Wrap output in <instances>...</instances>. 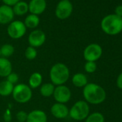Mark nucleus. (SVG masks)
I'll list each match as a JSON object with an SVG mask.
<instances>
[{"label":"nucleus","mask_w":122,"mask_h":122,"mask_svg":"<svg viewBox=\"0 0 122 122\" xmlns=\"http://www.w3.org/2000/svg\"><path fill=\"white\" fill-rule=\"evenodd\" d=\"M26 122H47V116L45 111L35 109L28 113Z\"/></svg>","instance_id":"nucleus-14"},{"label":"nucleus","mask_w":122,"mask_h":122,"mask_svg":"<svg viewBox=\"0 0 122 122\" xmlns=\"http://www.w3.org/2000/svg\"><path fill=\"white\" fill-rule=\"evenodd\" d=\"M14 85L10 83L7 80L0 82V96L3 97H7L12 95Z\"/></svg>","instance_id":"nucleus-20"},{"label":"nucleus","mask_w":122,"mask_h":122,"mask_svg":"<svg viewBox=\"0 0 122 122\" xmlns=\"http://www.w3.org/2000/svg\"><path fill=\"white\" fill-rule=\"evenodd\" d=\"M15 17L12 7L7 5L0 6V24L7 25L11 23Z\"/></svg>","instance_id":"nucleus-12"},{"label":"nucleus","mask_w":122,"mask_h":122,"mask_svg":"<svg viewBox=\"0 0 122 122\" xmlns=\"http://www.w3.org/2000/svg\"><path fill=\"white\" fill-rule=\"evenodd\" d=\"M15 47L11 44H5L0 47L1 56L2 57L8 58L15 53Z\"/></svg>","instance_id":"nucleus-22"},{"label":"nucleus","mask_w":122,"mask_h":122,"mask_svg":"<svg viewBox=\"0 0 122 122\" xmlns=\"http://www.w3.org/2000/svg\"><path fill=\"white\" fill-rule=\"evenodd\" d=\"M90 113V107L86 101H78L69 109V116L75 121L85 120Z\"/></svg>","instance_id":"nucleus-4"},{"label":"nucleus","mask_w":122,"mask_h":122,"mask_svg":"<svg viewBox=\"0 0 122 122\" xmlns=\"http://www.w3.org/2000/svg\"><path fill=\"white\" fill-rule=\"evenodd\" d=\"M52 96L56 103L66 104L71 98V91L65 85L57 86L55 88Z\"/></svg>","instance_id":"nucleus-9"},{"label":"nucleus","mask_w":122,"mask_h":122,"mask_svg":"<svg viewBox=\"0 0 122 122\" xmlns=\"http://www.w3.org/2000/svg\"><path fill=\"white\" fill-rule=\"evenodd\" d=\"M49 76L51 83L55 86L65 85L70 78V70L66 64L57 63L51 67Z\"/></svg>","instance_id":"nucleus-2"},{"label":"nucleus","mask_w":122,"mask_h":122,"mask_svg":"<svg viewBox=\"0 0 122 122\" xmlns=\"http://www.w3.org/2000/svg\"><path fill=\"white\" fill-rule=\"evenodd\" d=\"M3 118L5 122H11L12 121V112L10 109L7 108L6 109L4 115H3Z\"/></svg>","instance_id":"nucleus-28"},{"label":"nucleus","mask_w":122,"mask_h":122,"mask_svg":"<svg viewBox=\"0 0 122 122\" xmlns=\"http://www.w3.org/2000/svg\"><path fill=\"white\" fill-rule=\"evenodd\" d=\"M28 113L24 111H20L16 114V118L18 122H26Z\"/></svg>","instance_id":"nucleus-26"},{"label":"nucleus","mask_w":122,"mask_h":122,"mask_svg":"<svg viewBox=\"0 0 122 122\" xmlns=\"http://www.w3.org/2000/svg\"><path fill=\"white\" fill-rule=\"evenodd\" d=\"M103 50L101 45L96 43L88 45L83 50V57L86 61L96 62L102 55Z\"/></svg>","instance_id":"nucleus-8"},{"label":"nucleus","mask_w":122,"mask_h":122,"mask_svg":"<svg viewBox=\"0 0 122 122\" xmlns=\"http://www.w3.org/2000/svg\"><path fill=\"white\" fill-rule=\"evenodd\" d=\"M26 32L27 27L24 22L20 20L12 21L7 27V34L14 40L20 39L25 35Z\"/></svg>","instance_id":"nucleus-7"},{"label":"nucleus","mask_w":122,"mask_h":122,"mask_svg":"<svg viewBox=\"0 0 122 122\" xmlns=\"http://www.w3.org/2000/svg\"><path fill=\"white\" fill-rule=\"evenodd\" d=\"M46 40L45 33L41 30H35L28 36V43L30 46L35 48L41 47Z\"/></svg>","instance_id":"nucleus-10"},{"label":"nucleus","mask_w":122,"mask_h":122,"mask_svg":"<svg viewBox=\"0 0 122 122\" xmlns=\"http://www.w3.org/2000/svg\"><path fill=\"white\" fill-rule=\"evenodd\" d=\"M13 99L19 103H26L29 102L32 97L31 88L25 83H18L15 85L12 91Z\"/></svg>","instance_id":"nucleus-5"},{"label":"nucleus","mask_w":122,"mask_h":122,"mask_svg":"<svg viewBox=\"0 0 122 122\" xmlns=\"http://www.w3.org/2000/svg\"><path fill=\"white\" fill-rule=\"evenodd\" d=\"M29 86L31 89L37 88L41 86L42 83V76L39 72H35L31 74L28 81Z\"/></svg>","instance_id":"nucleus-17"},{"label":"nucleus","mask_w":122,"mask_h":122,"mask_svg":"<svg viewBox=\"0 0 122 122\" xmlns=\"http://www.w3.org/2000/svg\"><path fill=\"white\" fill-rule=\"evenodd\" d=\"M97 69V65L96 62H91V61H86L84 65V70L88 73H93L96 72Z\"/></svg>","instance_id":"nucleus-25"},{"label":"nucleus","mask_w":122,"mask_h":122,"mask_svg":"<svg viewBox=\"0 0 122 122\" xmlns=\"http://www.w3.org/2000/svg\"><path fill=\"white\" fill-rule=\"evenodd\" d=\"M15 15L17 16H23L29 12L28 3L23 1H20L12 7Z\"/></svg>","instance_id":"nucleus-18"},{"label":"nucleus","mask_w":122,"mask_h":122,"mask_svg":"<svg viewBox=\"0 0 122 122\" xmlns=\"http://www.w3.org/2000/svg\"><path fill=\"white\" fill-rule=\"evenodd\" d=\"M28 8L30 14L38 16L45 11L47 2L45 0H31L28 4Z\"/></svg>","instance_id":"nucleus-13"},{"label":"nucleus","mask_w":122,"mask_h":122,"mask_svg":"<svg viewBox=\"0 0 122 122\" xmlns=\"http://www.w3.org/2000/svg\"><path fill=\"white\" fill-rule=\"evenodd\" d=\"M73 7L70 0H60L55 8V16L59 20H66L71 15Z\"/></svg>","instance_id":"nucleus-6"},{"label":"nucleus","mask_w":122,"mask_h":122,"mask_svg":"<svg viewBox=\"0 0 122 122\" xmlns=\"http://www.w3.org/2000/svg\"><path fill=\"white\" fill-rule=\"evenodd\" d=\"M17 122H18V121H17Z\"/></svg>","instance_id":"nucleus-33"},{"label":"nucleus","mask_w":122,"mask_h":122,"mask_svg":"<svg viewBox=\"0 0 122 122\" xmlns=\"http://www.w3.org/2000/svg\"><path fill=\"white\" fill-rule=\"evenodd\" d=\"M37 51L36 48L29 46L25 49V57H26V59L29 60H33L37 57Z\"/></svg>","instance_id":"nucleus-24"},{"label":"nucleus","mask_w":122,"mask_h":122,"mask_svg":"<svg viewBox=\"0 0 122 122\" xmlns=\"http://www.w3.org/2000/svg\"><path fill=\"white\" fill-rule=\"evenodd\" d=\"M101 26L107 35H117L122 31V17L116 15H107L102 20Z\"/></svg>","instance_id":"nucleus-3"},{"label":"nucleus","mask_w":122,"mask_h":122,"mask_svg":"<svg viewBox=\"0 0 122 122\" xmlns=\"http://www.w3.org/2000/svg\"><path fill=\"white\" fill-rule=\"evenodd\" d=\"M40 17L37 15L30 14L25 17V21L23 22L27 28L35 29L36 27H38L40 24Z\"/></svg>","instance_id":"nucleus-19"},{"label":"nucleus","mask_w":122,"mask_h":122,"mask_svg":"<svg viewBox=\"0 0 122 122\" xmlns=\"http://www.w3.org/2000/svg\"><path fill=\"white\" fill-rule=\"evenodd\" d=\"M2 1L5 3V5L10 6V7H13L15 5L17 2H19L20 0H2Z\"/></svg>","instance_id":"nucleus-29"},{"label":"nucleus","mask_w":122,"mask_h":122,"mask_svg":"<svg viewBox=\"0 0 122 122\" xmlns=\"http://www.w3.org/2000/svg\"><path fill=\"white\" fill-rule=\"evenodd\" d=\"M115 12H116L115 15H116L118 16L122 17V5L117 6L116 7V9H115Z\"/></svg>","instance_id":"nucleus-31"},{"label":"nucleus","mask_w":122,"mask_h":122,"mask_svg":"<svg viewBox=\"0 0 122 122\" xmlns=\"http://www.w3.org/2000/svg\"><path fill=\"white\" fill-rule=\"evenodd\" d=\"M50 113L56 118L63 119L69 116V108L66 104L55 103L50 108Z\"/></svg>","instance_id":"nucleus-11"},{"label":"nucleus","mask_w":122,"mask_h":122,"mask_svg":"<svg viewBox=\"0 0 122 122\" xmlns=\"http://www.w3.org/2000/svg\"><path fill=\"white\" fill-rule=\"evenodd\" d=\"M72 83L76 88H83L88 83V78L86 76L82 73H77L74 74L71 79Z\"/></svg>","instance_id":"nucleus-16"},{"label":"nucleus","mask_w":122,"mask_h":122,"mask_svg":"<svg viewBox=\"0 0 122 122\" xmlns=\"http://www.w3.org/2000/svg\"><path fill=\"white\" fill-rule=\"evenodd\" d=\"M105 118L103 115L99 112H94L88 116L85 119V122H104Z\"/></svg>","instance_id":"nucleus-23"},{"label":"nucleus","mask_w":122,"mask_h":122,"mask_svg":"<svg viewBox=\"0 0 122 122\" xmlns=\"http://www.w3.org/2000/svg\"><path fill=\"white\" fill-rule=\"evenodd\" d=\"M55 86L52 83H46L42 84L40 87V93L43 97H50L52 96Z\"/></svg>","instance_id":"nucleus-21"},{"label":"nucleus","mask_w":122,"mask_h":122,"mask_svg":"<svg viewBox=\"0 0 122 122\" xmlns=\"http://www.w3.org/2000/svg\"><path fill=\"white\" fill-rule=\"evenodd\" d=\"M12 72V64L8 58L0 57V77L7 78Z\"/></svg>","instance_id":"nucleus-15"},{"label":"nucleus","mask_w":122,"mask_h":122,"mask_svg":"<svg viewBox=\"0 0 122 122\" xmlns=\"http://www.w3.org/2000/svg\"><path fill=\"white\" fill-rule=\"evenodd\" d=\"M7 81H9L10 83L13 84L14 86L17 84V83L19 81V76L17 73L12 72L7 77Z\"/></svg>","instance_id":"nucleus-27"},{"label":"nucleus","mask_w":122,"mask_h":122,"mask_svg":"<svg viewBox=\"0 0 122 122\" xmlns=\"http://www.w3.org/2000/svg\"><path fill=\"white\" fill-rule=\"evenodd\" d=\"M0 1H1V0H0Z\"/></svg>","instance_id":"nucleus-34"},{"label":"nucleus","mask_w":122,"mask_h":122,"mask_svg":"<svg viewBox=\"0 0 122 122\" xmlns=\"http://www.w3.org/2000/svg\"><path fill=\"white\" fill-rule=\"evenodd\" d=\"M83 95L88 103L98 105L103 103L106 98V93L104 88L93 83H88L83 87Z\"/></svg>","instance_id":"nucleus-1"},{"label":"nucleus","mask_w":122,"mask_h":122,"mask_svg":"<svg viewBox=\"0 0 122 122\" xmlns=\"http://www.w3.org/2000/svg\"><path fill=\"white\" fill-rule=\"evenodd\" d=\"M2 56H1V52H0V57H1Z\"/></svg>","instance_id":"nucleus-32"},{"label":"nucleus","mask_w":122,"mask_h":122,"mask_svg":"<svg viewBox=\"0 0 122 122\" xmlns=\"http://www.w3.org/2000/svg\"><path fill=\"white\" fill-rule=\"evenodd\" d=\"M116 86L119 89L122 90V73H121L116 79Z\"/></svg>","instance_id":"nucleus-30"}]
</instances>
